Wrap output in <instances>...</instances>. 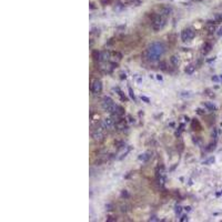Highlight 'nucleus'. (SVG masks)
<instances>
[{
	"instance_id": "9b49d317",
	"label": "nucleus",
	"mask_w": 222,
	"mask_h": 222,
	"mask_svg": "<svg viewBox=\"0 0 222 222\" xmlns=\"http://www.w3.org/2000/svg\"><path fill=\"white\" fill-rule=\"evenodd\" d=\"M211 48H212V46H211V43H209V42H207L203 46V50H202V53L203 55H207V53H209L210 52V50H211Z\"/></svg>"
},
{
	"instance_id": "cd10ccee",
	"label": "nucleus",
	"mask_w": 222,
	"mask_h": 222,
	"mask_svg": "<svg viewBox=\"0 0 222 222\" xmlns=\"http://www.w3.org/2000/svg\"><path fill=\"white\" fill-rule=\"evenodd\" d=\"M160 66H161V69H163V70L166 69V63H164V62H161V64H160Z\"/></svg>"
},
{
	"instance_id": "ddd939ff",
	"label": "nucleus",
	"mask_w": 222,
	"mask_h": 222,
	"mask_svg": "<svg viewBox=\"0 0 222 222\" xmlns=\"http://www.w3.org/2000/svg\"><path fill=\"white\" fill-rule=\"evenodd\" d=\"M195 70V67L193 64H190V66H188V67L186 68V73H188V75H192L193 72H194Z\"/></svg>"
},
{
	"instance_id": "f3484780",
	"label": "nucleus",
	"mask_w": 222,
	"mask_h": 222,
	"mask_svg": "<svg viewBox=\"0 0 222 222\" xmlns=\"http://www.w3.org/2000/svg\"><path fill=\"white\" fill-rule=\"evenodd\" d=\"M149 158H150V153H145V154H140V155H139V159L143 160V161H147Z\"/></svg>"
},
{
	"instance_id": "c85d7f7f",
	"label": "nucleus",
	"mask_w": 222,
	"mask_h": 222,
	"mask_svg": "<svg viewBox=\"0 0 222 222\" xmlns=\"http://www.w3.org/2000/svg\"><path fill=\"white\" fill-rule=\"evenodd\" d=\"M218 36H222V27L219 29V31H218Z\"/></svg>"
},
{
	"instance_id": "b1692460",
	"label": "nucleus",
	"mask_w": 222,
	"mask_h": 222,
	"mask_svg": "<svg viewBox=\"0 0 222 222\" xmlns=\"http://www.w3.org/2000/svg\"><path fill=\"white\" fill-rule=\"evenodd\" d=\"M212 162H214V158H210L209 160H207V161H204L205 164H209V163H212Z\"/></svg>"
},
{
	"instance_id": "423d86ee",
	"label": "nucleus",
	"mask_w": 222,
	"mask_h": 222,
	"mask_svg": "<svg viewBox=\"0 0 222 222\" xmlns=\"http://www.w3.org/2000/svg\"><path fill=\"white\" fill-rule=\"evenodd\" d=\"M216 23L214 21H208V24H207V31L209 34H213V32L216 31Z\"/></svg>"
},
{
	"instance_id": "f704fd0d",
	"label": "nucleus",
	"mask_w": 222,
	"mask_h": 222,
	"mask_svg": "<svg viewBox=\"0 0 222 222\" xmlns=\"http://www.w3.org/2000/svg\"><path fill=\"white\" fill-rule=\"evenodd\" d=\"M184 209H186L187 211H190V210H191V208H190V207H187V208H184Z\"/></svg>"
},
{
	"instance_id": "f03ea898",
	"label": "nucleus",
	"mask_w": 222,
	"mask_h": 222,
	"mask_svg": "<svg viewBox=\"0 0 222 222\" xmlns=\"http://www.w3.org/2000/svg\"><path fill=\"white\" fill-rule=\"evenodd\" d=\"M166 24V19L160 15H155L152 18V28L154 31H159L160 29H162Z\"/></svg>"
},
{
	"instance_id": "412c9836",
	"label": "nucleus",
	"mask_w": 222,
	"mask_h": 222,
	"mask_svg": "<svg viewBox=\"0 0 222 222\" xmlns=\"http://www.w3.org/2000/svg\"><path fill=\"white\" fill-rule=\"evenodd\" d=\"M181 212H182V208L180 207V205H177V207H175V213H177V214H180Z\"/></svg>"
},
{
	"instance_id": "a878e982",
	"label": "nucleus",
	"mask_w": 222,
	"mask_h": 222,
	"mask_svg": "<svg viewBox=\"0 0 222 222\" xmlns=\"http://www.w3.org/2000/svg\"><path fill=\"white\" fill-rule=\"evenodd\" d=\"M180 221H182V222H183V221H188V217H187V216H183L181 219H180Z\"/></svg>"
},
{
	"instance_id": "6e6552de",
	"label": "nucleus",
	"mask_w": 222,
	"mask_h": 222,
	"mask_svg": "<svg viewBox=\"0 0 222 222\" xmlns=\"http://www.w3.org/2000/svg\"><path fill=\"white\" fill-rule=\"evenodd\" d=\"M92 138H93L94 141H101L102 139H103V133L99 132V131H96V132H93Z\"/></svg>"
},
{
	"instance_id": "dca6fc26",
	"label": "nucleus",
	"mask_w": 222,
	"mask_h": 222,
	"mask_svg": "<svg viewBox=\"0 0 222 222\" xmlns=\"http://www.w3.org/2000/svg\"><path fill=\"white\" fill-rule=\"evenodd\" d=\"M204 107H205V108H208L209 110H211V111L216 110V106L213 105V103H210V102H205V103H204Z\"/></svg>"
},
{
	"instance_id": "39448f33",
	"label": "nucleus",
	"mask_w": 222,
	"mask_h": 222,
	"mask_svg": "<svg viewBox=\"0 0 222 222\" xmlns=\"http://www.w3.org/2000/svg\"><path fill=\"white\" fill-rule=\"evenodd\" d=\"M91 89H92L93 93H100L101 90H102V83H101V81L100 80H96V81L93 82Z\"/></svg>"
},
{
	"instance_id": "0eeeda50",
	"label": "nucleus",
	"mask_w": 222,
	"mask_h": 222,
	"mask_svg": "<svg viewBox=\"0 0 222 222\" xmlns=\"http://www.w3.org/2000/svg\"><path fill=\"white\" fill-rule=\"evenodd\" d=\"M102 125L105 126L106 129L111 128V127L113 126V120H112V118H106L105 120H103V123H102Z\"/></svg>"
},
{
	"instance_id": "6ab92c4d",
	"label": "nucleus",
	"mask_w": 222,
	"mask_h": 222,
	"mask_svg": "<svg viewBox=\"0 0 222 222\" xmlns=\"http://www.w3.org/2000/svg\"><path fill=\"white\" fill-rule=\"evenodd\" d=\"M214 23H220V22H222V16L221 15H217L216 17H214Z\"/></svg>"
},
{
	"instance_id": "bb28decb",
	"label": "nucleus",
	"mask_w": 222,
	"mask_h": 222,
	"mask_svg": "<svg viewBox=\"0 0 222 222\" xmlns=\"http://www.w3.org/2000/svg\"><path fill=\"white\" fill-rule=\"evenodd\" d=\"M122 197H126V198H127V197H128V192H127V191H123V192H122Z\"/></svg>"
},
{
	"instance_id": "c756f323",
	"label": "nucleus",
	"mask_w": 222,
	"mask_h": 222,
	"mask_svg": "<svg viewBox=\"0 0 222 222\" xmlns=\"http://www.w3.org/2000/svg\"><path fill=\"white\" fill-rule=\"evenodd\" d=\"M121 79H126V73H121Z\"/></svg>"
},
{
	"instance_id": "a211bd4d",
	"label": "nucleus",
	"mask_w": 222,
	"mask_h": 222,
	"mask_svg": "<svg viewBox=\"0 0 222 222\" xmlns=\"http://www.w3.org/2000/svg\"><path fill=\"white\" fill-rule=\"evenodd\" d=\"M92 57L94 60H100V52L98 51H92Z\"/></svg>"
},
{
	"instance_id": "393cba45",
	"label": "nucleus",
	"mask_w": 222,
	"mask_h": 222,
	"mask_svg": "<svg viewBox=\"0 0 222 222\" xmlns=\"http://www.w3.org/2000/svg\"><path fill=\"white\" fill-rule=\"evenodd\" d=\"M150 221H159V219L155 216H153V217H151L150 218Z\"/></svg>"
},
{
	"instance_id": "7ed1b4c3",
	"label": "nucleus",
	"mask_w": 222,
	"mask_h": 222,
	"mask_svg": "<svg viewBox=\"0 0 222 222\" xmlns=\"http://www.w3.org/2000/svg\"><path fill=\"white\" fill-rule=\"evenodd\" d=\"M116 105H114L113 100L111 99L110 97H105L102 99V108H103L105 111L107 112H110V113H113L114 110H116Z\"/></svg>"
},
{
	"instance_id": "20e7f679",
	"label": "nucleus",
	"mask_w": 222,
	"mask_h": 222,
	"mask_svg": "<svg viewBox=\"0 0 222 222\" xmlns=\"http://www.w3.org/2000/svg\"><path fill=\"white\" fill-rule=\"evenodd\" d=\"M194 31H193L192 29H190V28H188V29H184L182 31V34H181V39L182 41H190L191 39L194 38Z\"/></svg>"
},
{
	"instance_id": "2f4dec72",
	"label": "nucleus",
	"mask_w": 222,
	"mask_h": 222,
	"mask_svg": "<svg viewBox=\"0 0 222 222\" xmlns=\"http://www.w3.org/2000/svg\"><path fill=\"white\" fill-rule=\"evenodd\" d=\"M134 0H126V2H128V3H131V2H133Z\"/></svg>"
},
{
	"instance_id": "f257e3e1",
	"label": "nucleus",
	"mask_w": 222,
	"mask_h": 222,
	"mask_svg": "<svg viewBox=\"0 0 222 222\" xmlns=\"http://www.w3.org/2000/svg\"><path fill=\"white\" fill-rule=\"evenodd\" d=\"M164 53V47L161 42H153L151 43L149 48L143 52V57L150 61H157L160 57Z\"/></svg>"
},
{
	"instance_id": "f8f14e48",
	"label": "nucleus",
	"mask_w": 222,
	"mask_h": 222,
	"mask_svg": "<svg viewBox=\"0 0 222 222\" xmlns=\"http://www.w3.org/2000/svg\"><path fill=\"white\" fill-rule=\"evenodd\" d=\"M109 56H110L109 52L102 51V52H100V60H101V61H107V60L109 59Z\"/></svg>"
},
{
	"instance_id": "473e14b6",
	"label": "nucleus",
	"mask_w": 222,
	"mask_h": 222,
	"mask_svg": "<svg viewBox=\"0 0 222 222\" xmlns=\"http://www.w3.org/2000/svg\"><path fill=\"white\" fill-rule=\"evenodd\" d=\"M212 80L213 81H218V78L217 77H212Z\"/></svg>"
},
{
	"instance_id": "5701e85b",
	"label": "nucleus",
	"mask_w": 222,
	"mask_h": 222,
	"mask_svg": "<svg viewBox=\"0 0 222 222\" xmlns=\"http://www.w3.org/2000/svg\"><path fill=\"white\" fill-rule=\"evenodd\" d=\"M180 96H181V97H189V96H190V92H189V91H183V92L180 93Z\"/></svg>"
},
{
	"instance_id": "1a4fd4ad",
	"label": "nucleus",
	"mask_w": 222,
	"mask_h": 222,
	"mask_svg": "<svg viewBox=\"0 0 222 222\" xmlns=\"http://www.w3.org/2000/svg\"><path fill=\"white\" fill-rule=\"evenodd\" d=\"M114 114H116L117 117H121L125 114V109L122 108V107L120 106H117L116 107V110H114Z\"/></svg>"
},
{
	"instance_id": "4468645a",
	"label": "nucleus",
	"mask_w": 222,
	"mask_h": 222,
	"mask_svg": "<svg viewBox=\"0 0 222 222\" xmlns=\"http://www.w3.org/2000/svg\"><path fill=\"white\" fill-rule=\"evenodd\" d=\"M170 61H171V63L173 64V66H178L179 62H180V60H179V57L178 56H172L171 58H170Z\"/></svg>"
},
{
	"instance_id": "4be33fe9",
	"label": "nucleus",
	"mask_w": 222,
	"mask_h": 222,
	"mask_svg": "<svg viewBox=\"0 0 222 222\" xmlns=\"http://www.w3.org/2000/svg\"><path fill=\"white\" fill-rule=\"evenodd\" d=\"M141 100L145 101V102H147V103H149V102H150V99H149L148 97H146V96H141Z\"/></svg>"
},
{
	"instance_id": "7c9ffc66",
	"label": "nucleus",
	"mask_w": 222,
	"mask_h": 222,
	"mask_svg": "<svg viewBox=\"0 0 222 222\" xmlns=\"http://www.w3.org/2000/svg\"><path fill=\"white\" fill-rule=\"evenodd\" d=\"M157 79H158V80H162V77L160 76V75H157Z\"/></svg>"
},
{
	"instance_id": "72a5a7b5",
	"label": "nucleus",
	"mask_w": 222,
	"mask_h": 222,
	"mask_svg": "<svg viewBox=\"0 0 222 222\" xmlns=\"http://www.w3.org/2000/svg\"><path fill=\"white\" fill-rule=\"evenodd\" d=\"M197 111H198V113H203V111L201 110V109H198V110H197Z\"/></svg>"
},
{
	"instance_id": "9d476101",
	"label": "nucleus",
	"mask_w": 222,
	"mask_h": 222,
	"mask_svg": "<svg viewBox=\"0 0 222 222\" xmlns=\"http://www.w3.org/2000/svg\"><path fill=\"white\" fill-rule=\"evenodd\" d=\"M170 12H171V9L170 8H162L161 9V11H160V16H162L163 18H167L168 16L170 15Z\"/></svg>"
},
{
	"instance_id": "aec40b11",
	"label": "nucleus",
	"mask_w": 222,
	"mask_h": 222,
	"mask_svg": "<svg viewBox=\"0 0 222 222\" xmlns=\"http://www.w3.org/2000/svg\"><path fill=\"white\" fill-rule=\"evenodd\" d=\"M128 90H129V94H130V97L132 98L133 100H135V97H134V93H133V90L131 87H128Z\"/></svg>"
},
{
	"instance_id": "2eb2a0df",
	"label": "nucleus",
	"mask_w": 222,
	"mask_h": 222,
	"mask_svg": "<svg viewBox=\"0 0 222 222\" xmlns=\"http://www.w3.org/2000/svg\"><path fill=\"white\" fill-rule=\"evenodd\" d=\"M116 127L118 129H125L126 128V122L123 120H120V121H117L116 123Z\"/></svg>"
}]
</instances>
